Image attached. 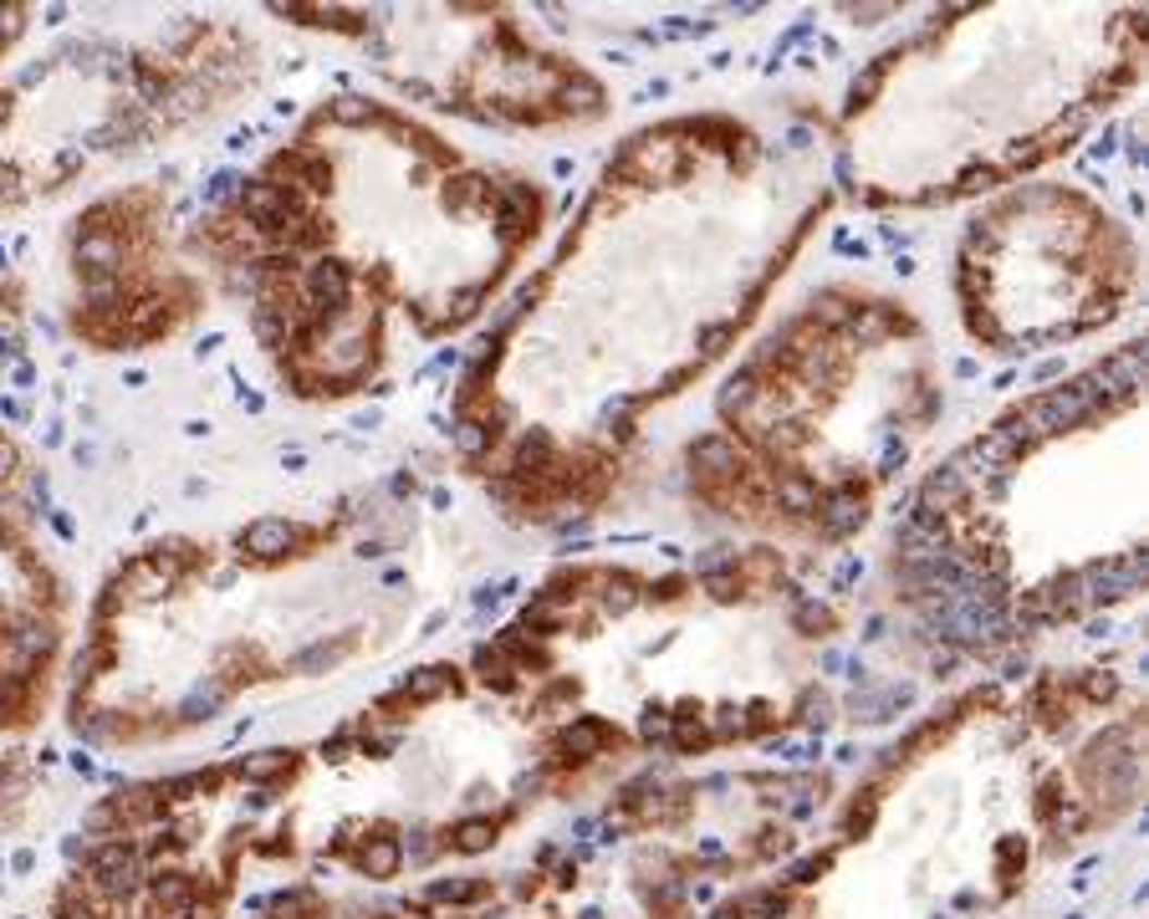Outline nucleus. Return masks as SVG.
Masks as SVG:
<instances>
[{
	"mask_svg": "<svg viewBox=\"0 0 1149 919\" xmlns=\"http://www.w3.org/2000/svg\"><path fill=\"white\" fill-rule=\"evenodd\" d=\"M1083 690H1088V700H1109V695H1114V680H1099V674H1094V680H1083Z\"/></svg>",
	"mask_w": 1149,
	"mask_h": 919,
	"instance_id": "nucleus-21",
	"label": "nucleus"
},
{
	"mask_svg": "<svg viewBox=\"0 0 1149 919\" xmlns=\"http://www.w3.org/2000/svg\"><path fill=\"white\" fill-rule=\"evenodd\" d=\"M751 909H762V915H782V894H756Z\"/></svg>",
	"mask_w": 1149,
	"mask_h": 919,
	"instance_id": "nucleus-22",
	"label": "nucleus"
},
{
	"mask_svg": "<svg viewBox=\"0 0 1149 919\" xmlns=\"http://www.w3.org/2000/svg\"><path fill=\"white\" fill-rule=\"evenodd\" d=\"M57 638L62 598L36 547V481L16 439L0 430V731L36 716Z\"/></svg>",
	"mask_w": 1149,
	"mask_h": 919,
	"instance_id": "nucleus-1",
	"label": "nucleus"
},
{
	"mask_svg": "<svg viewBox=\"0 0 1149 919\" xmlns=\"http://www.w3.org/2000/svg\"><path fill=\"white\" fill-rule=\"evenodd\" d=\"M864 490H853V485H838L833 496L823 501V526L833 536H843V532H853V526H864Z\"/></svg>",
	"mask_w": 1149,
	"mask_h": 919,
	"instance_id": "nucleus-5",
	"label": "nucleus"
},
{
	"mask_svg": "<svg viewBox=\"0 0 1149 919\" xmlns=\"http://www.w3.org/2000/svg\"><path fill=\"white\" fill-rule=\"evenodd\" d=\"M639 174H650V179H669L675 174V149L669 144H639Z\"/></svg>",
	"mask_w": 1149,
	"mask_h": 919,
	"instance_id": "nucleus-13",
	"label": "nucleus"
},
{
	"mask_svg": "<svg viewBox=\"0 0 1149 919\" xmlns=\"http://www.w3.org/2000/svg\"><path fill=\"white\" fill-rule=\"evenodd\" d=\"M777 506H787V511H813L817 485L802 481V475H787V481H777Z\"/></svg>",
	"mask_w": 1149,
	"mask_h": 919,
	"instance_id": "nucleus-12",
	"label": "nucleus"
},
{
	"mask_svg": "<svg viewBox=\"0 0 1149 919\" xmlns=\"http://www.w3.org/2000/svg\"><path fill=\"white\" fill-rule=\"evenodd\" d=\"M445 843H450V848H460V853H485L491 843H496V822H491V818L455 822L450 833H445Z\"/></svg>",
	"mask_w": 1149,
	"mask_h": 919,
	"instance_id": "nucleus-9",
	"label": "nucleus"
},
{
	"mask_svg": "<svg viewBox=\"0 0 1149 919\" xmlns=\"http://www.w3.org/2000/svg\"><path fill=\"white\" fill-rule=\"evenodd\" d=\"M358 869L368 879H394L404 869V843L399 837H368L363 853H358Z\"/></svg>",
	"mask_w": 1149,
	"mask_h": 919,
	"instance_id": "nucleus-6",
	"label": "nucleus"
},
{
	"mask_svg": "<svg viewBox=\"0 0 1149 919\" xmlns=\"http://www.w3.org/2000/svg\"><path fill=\"white\" fill-rule=\"evenodd\" d=\"M292 767H297V756L292 752H256V756L240 761V777H246V782H271V777H282V771H292Z\"/></svg>",
	"mask_w": 1149,
	"mask_h": 919,
	"instance_id": "nucleus-10",
	"label": "nucleus"
},
{
	"mask_svg": "<svg viewBox=\"0 0 1149 919\" xmlns=\"http://www.w3.org/2000/svg\"><path fill=\"white\" fill-rule=\"evenodd\" d=\"M726 337H731V327H711V333L700 337V348H705V352H720V343H726Z\"/></svg>",
	"mask_w": 1149,
	"mask_h": 919,
	"instance_id": "nucleus-23",
	"label": "nucleus"
},
{
	"mask_svg": "<svg viewBox=\"0 0 1149 919\" xmlns=\"http://www.w3.org/2000/svg\"><path fill=\"white\" fill-rule=\"evenodd\" d=\"M966 496H971V485L946 465V470H935L930 481H925V490H919V511H930V517L946 521L950 511H961V506H966Z\"/></svg>",
	"mask_w": 1149,
	"mask_h": 919,
	"instance_id": "nucleus-3",
	"label": "nucleus"
},
{
	"mask_svg": "<svg viewBox=\"0 0 1149 919\" xmlns=\"http://www.w3.org/2000/svg\"><path fill=\"white\" fill-rule=\"evenodd\" d=\"M705 587H711L716 598H736V593H741V583H736V572H705Z\"/></svg>",
	"mask_w": 1149,
	"mask_h": 919,
	"instance_id": "nucleus-19",
	"label": "nucleus"
},
{
	"mask_svg": "<svg viewBox=\"0 0 1149 919\" xmlns=\"http://www.w3.org/2000/svg\"><path fill=\"white\" fill-rule=\"evenodd\" d=\"M149 904L159 915H189V904H195V879H189V873H153Z\"/></svg>",
	"mask_w": 1149,
	"mask_h": 919,
	"instance_id": "nucleus-4",
	"label": "nucleus"
},
{
	"mask_svg": "<svg viewBox=\"0 0 1149 919\" xmlns=\"http://www.w3.org/2000/svg\"><path fill=\"white\" fill-rule=\"evenodd\" d=\"M26 16H32L26 5H0V57L16 47V36L26 32Z\"/></svg>",
	"mask_w": 1149,
	"mask_h": 919,
	"instance_id": "nucleus-15",
	"label": "nucleus"
},
{
	"mask_svg": "<svg viewBox=\"0 0 1149 919\" xmlns=\"http://www.w3.org/2000/svg\"><path fill=\"white\" fill-rule=\"evenodd\" d=\"M879 83H884V62H879V67H868L864 77L853 83V102H868L874 92H879Z\"/></svg>",
	"mask_w": 1149,
	"mask_h": 919,
	"instance_id": "nucleus-18",
	"label": "nucleus"
},
{
	"mask_svg": "<svg viewBox=\"0 0 1149 919\" xmlns=\"http://www.w3.org/2000/svg\"><path fill=\"white\" fill-rule=\"evenodd\" d=\"M608 741H618L614 731H608V725H603V720H572V725H567L563 731V752L567 756H578V761H588V756H598L603 746H608Z\"/></svg>",
	"mask_w": 1149,
	"mask_h": 919,
	"instance_id": "nucleus-7",
	"label": "nucleus"
},
{
	"mask_svg": "<svg viewBox=\"0 0 1149 919\" xmlns=\"http://www.w3.org/2000/svg\"><path fill=\"white\" fill-rule=\"evenodd\" d=\"M813 318H817V322H828V327H849L853 312H849V301L838 297V291H823V297L813 301Z\"/></svg>",
	"mask_w": 1149,
	"mask_h": 919,
	"instance_id": "nucleus-14",
	"label": "nucleus"
},
{
	"mask_svg": "<svg viewBox=\"0 0 1149 919\" xmlns=\"http://www.w3.org/2000/svg\"><path fill=\"white\" fill-rule=\"evenodd\" d=\"M430 899H440V904H475V899H485V879H440V884L430 889Z\"/></svg>",
	"mask_w": 1149,
	"mask_h": 919,
	"instance_id": "nucleus-11",
	"label": "nucleus"
},
{
	"mask_svg": "<svg viewBox=\"0 0 1149 919\" xmlns=\"http://www.w3.org/2000/svg\"><path fill=\"white\" fill-rule=\"evenodd\" d=\"M240 547H246L256 562H276V557H286V551L297 547V526L282 521V517H267V521H256V526L240 532Z\"/></svg>",
	"mask_w": 1149,
	"mask_h": 919,
	"instance_id": "nucleus-2",
	"label": "nucleus"
},
{
	"mask_svg": "<svg viewBox=\"0 0 1149 919\" xmlns=\"http://www.w3.org/2000/svg\"><path fill=\"white\" fill-rule=\"evenodd\" d=\"M669 731H675V741H680V746H700V741H705V731H700V725H690V720L669 725Z\"/></svg>",
	"mask_w": 1149,
	"mask_h": 919,
	"instance_id": "nucleus-20",
	"label": "nucleus"
},
{
	"mask_svg": "<svg viewBox=\"0 0 1149 919\" xmlns=\"http://www.w3.org/2000/svg\"><path fill=\"white\" fill-rule=\"evenodd\" d=\"M669 725H675V720H669L665 710H644V720H639V731L650 735V741H665V735H669Z\"/></svg>",
	"mask_w": 1149,
	"mask_h": 919,
	"instance_id": "nucleus-17",
	"label": "nucleus"
},
{
	"mask_svg": "<svg viewBox=\"0 0 1149 919\" xmlns=\"http://www.w3.org/2000/svg\"><path fill=\"white\" fill-rule=\"evenodd\" d=\"M751 399H756V384H751V373H736L731 384H726V394H720V403H726L731 414H741Z\"/></svg>",
	"mask_w": 1149,
	"mask_h": 919,
	"instance_id": "nucleus-16",
	"label": "nucleus"
},
{
	"mask_svg": "<svg viewBox=\"0 0 1149 919\" xmlns=\"http://www.w3.org/2000/svg\"><path fill=\"white\" fill-rule=\"evenodd\" d=\"M690 465H695L700 475H736V470H741V460H736V445H731V439L711 435V439H700L695 450H690Z\"/></svg>",
	"mask_w": 1149,
	"mask_h": 919,
	"instance_id": "nucleus-8",
	"label": "nucleus"
}]
</instances>
